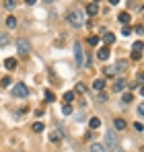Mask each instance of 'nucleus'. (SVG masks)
<instances>
[{"label": "nucleus", "instance_id": "f257e3e1", "mask_svg": "<svg viewBox=\"0 0 144 152\" xmlns=\"http://www.w3.org/2000/svg\"><path fill=\"white\" fill-rule=\"evenodd\" d=\"M68 23L72 27H82L84 25V12L80 10V8H74L68 12Z\"/></svg>", "mask_w": 144, "mask_h": 152}, {"label": "nucleus", "instance_id": "f03ea898", "mask_svg": "<svg viewBox=\"0 0 144 152\" xmlns=\"http://www.w3.org/2000/svg\"><path fill=\"white\" fill-rule=\"evenodd\" d=\"M118 144H120L118 134H115V132H107V134H105V148L115 150V148H118Z\"/></svg>", "mask_w": 144, "mask_h": 152}, {"label": "nucleus", "instance_id": "7ed1b4c3", "mask_svg": "<svg viewBox=\"0 0 144 152\" xmlns=\"http://www.w3.org/2000/svg\"><path fill=\"white\" fill-rule=\"evenodd\" d=\"M10 93H12L15 97H21V99H27V97H29V91H27V86H25L23 82H17Z\"/></svg>", "mask_w": 144, "mask_h": 152}, {"label": "nucleus", "instance_id": "20e7f679", "mask_svg": "<svg viewBox=\"0 0 144 152\" xmlns=\"http://www.w3.org/2000/svg\"><path fill=\"white\" fill-rule=\"evenodd\" d=\"M17 48H19V53L25 56V58H27V56H29V51H31V45H29V41H27V39H19V41H17Z\"/></svg>", "mask_w": 144, "mask_h": 152}, {"label": "nucleus", "instance_id": "39448f33", "mask_svg": "<svg viewBox=\"0 0 144 152\" xmlns=\"http://www.w3.org/2000/svg\"><path fill=\"white\" fill-rule=\"evenodd\" d=\"M74 60H76V66H82V48H80V43L74 45Z\"/></svg>", "mask_w": 144, "mask_h": 152}, {"label": "nucleus", "instance_id": "423d86ee", "mask_svg": "<svg viewBox=\"0 0 144 152\" xmlns=\"http://www.w3.org/2000/svg\"><path fill=\"white\" fill-rule=\"evenodd\" d=\"M97 58H99L101 62H105V60H109V48H101V50L97 51Z\"/></svg>", "mask_w": 144, "mask_h": 152}, {"label": "nucleus", "instance_id": "0eeeda50", "mask_svg": "<svg viewBox=\"0 0 144 152\" xmlns=\"http://www.w3.org/2000/svg\"><path fill=\"white\" fill-rule=\"evenodd\" d=\"M97 12H99V6H97V2H91V4L87 6V15H89V17H95Z\"/></svg>", "mask_w": 144, "mask_h": 152}, {"label": "nucleus", "instance_id": "6e6552de", "mask_svg": "<svg viewBox=\"0 0 144 152\" xmlns=\"http://www.w3.org/2000/svg\"><path fill=\"white\" fill-rule=\"evenodd\" d=\"M4 68L15 70V68H17V58H6V60H4Z\"/></svg>", "mask_w": 144, "mask_h": 152}, {"label": "nucleus", "instance_id": "1a4fd4ad", "mask_svg": "<svg viewBox=\"0 0 144 152\" xmlns=\"http://www.w3.org/2000/svg\"><path fill=\"white\" fill-rule=\"evenodd\" d=\"M130 19H132V17H130V12H120V15H118V21H120L121 25H128V23H130Z\"/></svg>", "mask_w": 144, "mask_h": 152}, {"label": "nucleus", "instance_id": "9d476101", "mask_svg": "<svg viewBox=\"0 0 144 152\" xmlns=\"http://www.w3.org/2000/svg\"><path fill=\"white\" fill-rule=\"evenodd\" d=\"M49 140H51V142H60V140H62V129H54V132L49 134Z\"/></svg>", "mask_w": 144, "mask_h": 152}, {"label": "nucleus", "instance_id": "9b49d317", "mask_svg": "<svg viewBox=\"0 0 144 152\" xmlns=\"http://www.w3.org/2000/svg\"><path fill=\"white\" fill-rule=\"evenodd\" d=\"M10 43V33H0V48Z\"/></svg>", "mask_w": 144, "mask_h": 152}, {"label": "nucleus", "instance_id": "f8f14e48", "mask_svg": "<svg viewBox=\"0 0 144 152\" xmlns=\"http://www.w3.org/2000/svg\"><path fill=\"white\" fill-rule=\"evenodd\" d=\"M93 88H95V91H103V88H105V80H103V78L93 80Z\"/></svg>", "mask_w": 144, "mask_h": 152}, {"label": "nucleus", "instance_id": "ddd939ff", "mask_svg": "<svg viewBox=\"0 0 144 152\" xmlns=\"http://www.w3.org/2000/svg\"><path fill=\"white\" fill-rule=\"evenodd\" d=\"M103 41L107 45H111V43H115V35L113 33H103Z\"/></svg>", "mask_w": 144, "mask_h": 152}, {"label": "nucleus", "instance_id": "4468645a", "mask_svg": "<svg viewBox=\"0 0 144 152\" xmlns=\"http://www.w3.org/2000/svg\"><path fill=\"white\" fill-rule=\"evenodd\" d=\"M123 88H126V80H123V78L115 80V84H113V91H118V93H120V91H123Z\"/></svg>", "mask_w": 144, "mask_h": 152}, {"label": "nucleus", "instance_id": "2eb2a0df", "mask_svg": "<svg viewBox=\"0 0 144 152\" xmlns=\"http://www.w3.org/2000/svg\"><path fill=\"white\" fill-rule=\"evenodd\" d=\"M99 126H101V119H99V117H91V119H89V127H91V129H97Z\"/></svg>", "mask_w": 144, "mask_h": 152}, {"label": "nucleus", "instance_id": "dca6fc26", "mask_svg": "<svg viewBox=\"0 0 144 152\" xmlns=\"http://www.w3.org/2000/svg\"><path fill=\"white\" fill-rule=\"evenodd\" d=\"M6 27H8V29H15V27H17V19H15V17H6Z\"/></svg>", "mask_w": 144, "mask_h": 152}, {"label": "nucleus", "instance_id": "f3484780", "mask_svg": "<svg viewBox=\"0 0 144 152\" xmlns=\"http://www.w3.org/2000/svg\"><path fill=\"white\" fill-rule=\"evenodd\" d=\"M115 74H118L115 66H105V76H115Z\"/></svg>", "mask_w": 144, "mask_h": 152}, {"label": "nucleus", "instance_id": "a211bd4d", "mask_svg": "<svg viewBox=\"0 0 144 152\" xmlns=\"http://www.w3.org/2000/svg\"><path fill=\"white\" fill-rule=\"evenodd\" d=\"M126 68H128V62H126V60H120V62H118V66H115V70H118V72H123Z\"/></svg>", "mask_w": 144, "mask_h": 152}, {"label": "nucleus", "instance_id": "6ab92c4d", "mask_svg": "<svg viewBox=\"0 0 144 152\" xmlns=\"http://www.w3.org/2000/svg\"><path fill=\"white\" fill-rule=\"evenodd\" d=\"M15 6H17V0H4V8L6 10H12Z\"/></svg>", "mask_w": 144, "mask_h": 152}, {"label": "nucleus", "instance_id": "aec40b11", "mask_svg": "<svg viewBox=\"0 0 144 152\" xmlns=\"http://www.w3.org/2000/svg\"><path fill=\"white\" fill-rule=\"evenodd\" d=\"M43 95H46V101H48V103H54V101H56V97H54V93H51L49 88H46V93H43Z\"/></svg>", "mask_w": 144, "mask_h": 152}, {"label": "nucleus", "instance_id": "412c9836", "mask_svg": "<svg viewBox=\"0 0 144 152\" xmlns=\"http://www.w3.org/2000/svg\"><path fill=\"white\" fill-rule=\"evenodd\" d=\"M113 126H115V129H126V121L123 119H115Z\"/></svg>", "mask_w": 144, "mask_h": 152}, {"label": "nucleus", "instance_id": "4be33fe9", "mask_svg": "<svg viewBox=\"0 0 144 152\" xmlns=\"http://www.w3.org/2000/svg\"><path fill=\"white\" fill-rule=\"evenodd\" d=\"M62 113H64V115H70V113H72L70 103H64V105H62Z\"/></svg>", "mask_w": 144, "mask_h": 152}, {"label": "nucleus", "instance_id": "5701e85b", "mask_svg": "<svg viewBox=\"0 0 144 152\" xmlns=\"http://www.w3.org/2000/svg\"><path fill=\"white\" fill-rule=\"evenodd\" d=\"M91 152H105V146L103 144H93L91 146Z\"/></svg>", "mask_w": 144, "mask_h": 152}, {"label": "nucleus", "instance_id": "b1692460", "mask_svg": "<svg viewBox=\"0 0 144 152\" xmlns=\"http://www.w3.org/2000/svg\"><path fill=\"white\" fill-rule=\"evenodd\" d=\"M33 132L41 134V132H43V124H41V121H35V124H33Z\"/></svg>", "mask_w": 144, "mask_h": 152}, {"label": "nucleus", "instance_id": "393cba45", "mask_svg": "<svg viewBox=\"0 0 144 152\" xmlns=\"http://www.w3.org/2000/svg\"><path fill=\"white\" fill-rule=\"evenodd\" d=\"M132 33H134V31H132L130 27H128V25H123V29H121V35H123V37H130Z\"/></svg>", "mask_w": 144, "mask_h": 152}, {"label": "nucleus", "instance_id": "a878e982", "mask_svg": "<svg viewBox=\"0 0 144 152\" xmlns=\"http://www.w3.org/2000/svg\"><path fill=\"white\" fill-rule=\"evenodd\" d=\"M132 99H134L132 93H123V95H121V101H123V103H132Z\"/></svg>", "mask_w": 144, "mask_h": 152}, {"label": "nucleus", "instance_id": "bb28decb", "mask_svg": "<svg viewBox=\"0 0 144 152\" xmlns=\"http://www.w3.org/2000/svg\"><path fill=\"white\" fill-rule=\"evenodd\" d=\"M132 50H136V51H142V50H144V43H142V41H136V43L132 45Z\"/></svg>", "mask_w": 144, "mask_h": 152}, {"label": "nucleus", "instance_id": "cd10ccee", "mask_svg": "<svg viewBox=\"0 0 144 152\" xmlns=\"http://www.w3.org/2000/svg\"><path fill=\"white\" fill-rule=\"evenodd\" d=\"M64 101H66V103L74 101V93H72V91H68V93H66V95H64Z\"/></svg>", "mask_w": 144, "mask_h": 152}, {"label": "nucleus", "instance_id": "c85d7f7f", "mask_svg": "<svg viewBox=\"0 0 144 152\" xmlns=\"http://www.w3.org/2000/svg\"><path fill=\"white\" fill-rule=\"evenodd\" d=\"M87 41H89L91 45H97V43H99V37H97V35H91V37H89Z\"/></svg>", "mask_w": 144, "mask_h": 152}, {"label": "nucleus", "instance_id": "c756f323", "mask_svg": "<svg viewBox=\"0 0 144 152\" xmlns=\"http://www.w3.org/2000/svg\"><path fill=\"white\" fill-rule=\"evenodd\" d=\"M10 82H12V80H10V76H6V78H2V80H0V84H2V86H10Z\"/></svg>", "mask_w": 144, "mask_h": 152}, {"label": "nucleus", "instance_id": "7c9ffc66", "mask_svg": "<svg viewBox=\"0 0 144 152\" xmlns=\"http://www.w3.org/2000/svg\"><path fill=\"white\" fill-rule=\"evenodd\" d=\"M142 58V51H136V50H132V60H140Z\"/></svg>", "mask_w": 144, "mask_h": 152}, {"label": "nucleus", "instance_id": "2f4dec72", "mask_svg": "<svg viewBox=\"0 0 144 152\" xmlns=\"http://www.w3.org/2000/svg\"><path fill=\"white\" fill-rule=\"evenodd\" d=\"M134 33H138V35H142V33H144V27H142V25H138L136 29H134Z\"/></svg>", "mask_w": 144, "mask_h": 152}, {"label": "nucleus", "instance_id": "473e14b6", "mask_svg": "<svg viewBox=\"0 0 144 152\" xmlns=\"http://www.w3.org/2000/svg\"><path fill=\"white\" fill-rule=\"evenodd\" d=\"M76 93H84V84L78 82V84H76Z\"/></svg>", "mask_w": 144, "mask_h": 152}, {"label": "nucleus", "instance_id": "72a5a7b5", "mask_svg": "<svg viewBox=\"0 0 144 152\" xmlns=\"http://www.w3.org/2000/svg\"><path fill=\"white\" fill-rule=\"evenodd\" d=\"M134 129H136V132H144V126L142 124H134Z\"/></svg>", "mask_w": 144, "mask_h": 152}, {"label": "nucleus", "instance_id": "f704fd0d", "mask_svg": "<svg viewBox=\"0 0 144 152\" xmlns=\"http://www.w3.org/2000/svg\"><path fill=\"white\" fill-rule=\"evenodd\" d=\"M103 101H107V95H105V93H101V95H99V103H103Z\"/></svg>", "mask_w": 144, "mask_h": 152}, {"label": "nucleus", "instance_id": "c9c22d12", "mask_svg": "<svg viewBox=\"0 0 144 152\" xmlns=\"http://www.w3.org/2000/svg\"><path fill=\"white\" fill-rule=\"evenodd\" d=\"M138 113H140V115H144V103H140V107H138Z\"/></svg>", "mask_w": 144, "mask_h": 152}, {"label": "nucleus", "instance_id": "e433bc0d", "mask_svg": "<svg viewBox=\"0 0 144 152\" xmlns=\"http://www.w3.org/2000/svg\"><path fill=\"white\" fill-rule=\"evenodd\" d=\"M25 2H27V4H29V6H33V4H35V2H37V0H25Z\"/></svg>", "mask_w": 144, "mask_h": 152}, {"label": "nucleus", "instance_id": "4c0bfd02", "mask_svg": "<svg viewBox=\"0 0 144 152\" xmlns=\"http://www.w3.org/2000/svg\"><path fill=\"white\" fill-rule=\"evenodd\" d=\"M138 80H140V82H144V72H140V74H138Z\"/></svg>", "mask_w": 144, "mask_h": 152}, {"label": "nucleus", "instance_id": "58836bf2", "mask_svg": "<svg viewBox=\"0 0 144 152\" xmlns=\"http://www.w3.org/2000/svg\"><path fill=\"white\" fill-rule=\"evenodd\" d=\"M109 4H113V6H115V4H120V0H109Z\"/></svg>", "mask_w": 144, "mask_h": 152}, {"label": "nucleus", "instance_id": "ea45409f", "mask_svg": "<svg viewBox=\"0 0 144 152\" xmlns=\"http://www.w3.org/2000/svg\"><path fill=\"white\" fill-rule=\"evenodd\" d=\"M140 93H142V97H144V84H142V86H140Z\"/></svg>", "mask_w": 144, "mask_h": 152}, {"label": "nucleus", "instance_id": "a19ab883", "mask_svg": "<svg viewBox=\"0 0 144 152\" xmlns=\"http://www.w3.org/2000/svg\"><path fill=\"white\" fill-rule=\"evenodd\" d=\"M43 2H48V4H49V2H54V0H43Z\"/></svg>", "mask_w": 144, "mask_h": 152}, {"label": "nucleus", "instance_id": "79ce46f5", "mask_svg": "<svg viewBox=\"0 0 144 152\" xmlns=\"http://www.w3.org/2000/svg\"><path fill=\"white\" fill-rule=\"evenodd\" d=\"M93 2H99V0H93Z\"/></svg>", "mask_w": 144, "mask_h": 152}, {"label": "nucleus", "instance_id": "37998d69", "mask_svg": "<svg viewBox=\"0 0 144 152\" xmlns=\"http://www.w3.org/2000/svg\"><path fill=\"white\" fill-rule=\"evenodd\" d=\"M142 8H144V6H142Z\"/></svg>", "mask_w": 144, "mask_h": 152}]
</instances>
